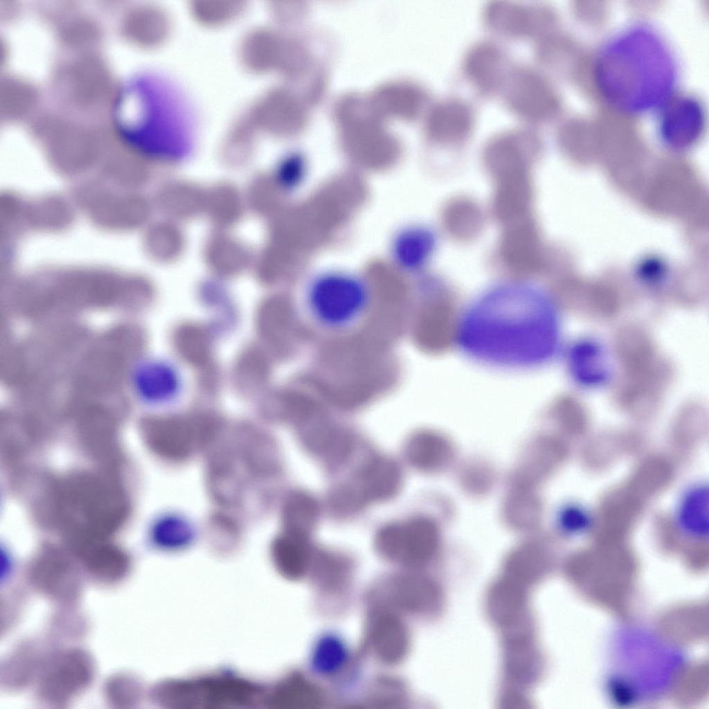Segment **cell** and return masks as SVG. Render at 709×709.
Here are the masks:
<instances>
[{
  "label": "cell",
  "instance_id": "17",
  "mask_svg": "<svg viewBox=\"0 0 709 709\" xmlns=\"http://www.w3.org/2000/svg\"><path fill=\"white\" fill-rule=\"evenodd\" d=\"M405 456L409 463L422 471H436L445 466L452 457L450 443L431 434H419L406 444Z\"/></svg>",
  "mask_w": 709,
  "mask_h": 709
},
{
  "label": "cell",
  "instance_id": "23",
  "mask_svg": "<svg viewBox=\"0 0 709 709\" xmlns=\"http://www.w3.org/2000/svg\"><path fill=\"white\" fill-rule=\"evenodd\" d=\"M330 503L332 510L340 515L354 513L366 503L357 486L350 484L334 490Z\"/></svg>",
  "mask_w": 709,
  "mask_h": 709
},
{
  "label": "cell",
  "instance_id": "3",
  "mask_svg": "<svg viewBox=\"0 0 709 709\" xmlns=\"http://www.w3.org/2000/svg\"><path fill=\"white\" fill-rule=\"evenodd\" d=\"M373 300L369 280L359 273L327 269L310 276L303 301L309 319L329 332H343L368 314Z\"/></svg>",
  "mask_w": 709,
  "mask_h": 709
},
{
  "label": "cell",
  "instance_id": "6",
  "mask_svg": "<svg viewBox=\"0 0 709 709\" xmlns=\"http://www.w3.org/2000/svg\"><path fill=\"white\" fill-rule=\"evenodd\" d=\"M484 19L496 34L514 38L541 39L551 33L557 21L555 12L546 6L508 1L490 2Z\"/></svg>",
  "mask_w": 709,
  "mask_h": 709
},
{
  "label": "cell",
  "instance_id": "22",
  "mask_svg": "<svg viewBox=\"0 0 709 709\" xmlns=\"http://www.w3.org/2000/svg\"><path fill=\"white\" fill-rule=\"evenodd\" d=\"M506 235L504 253L514 266H532L537 258V236L530 225L515 226Z\"/></svg>",
  "mask_w": 709,
  "mask_h": 709
},
{
  "label": "cell",
  "instance_id": "13",
  "mask_svg": "<svg viewBox=\"0 0 709 709\" xmlns=\"http://www.w3.org/2000/svg\"><path fill=\"white\" fill-rule=\"evenodd\" d=\"M431 246V237L426 229L410 225L401 226L390 240L389 258L397 270L409 273L423 265Z\"/></svg>",
  "mask_w": 709,
  "mask_h": 709
},
{
  "label": "cell",
  "instance_id": "26",
  "mask_svg": "<svg viewBox=\"0 0 709 709\" xmlns=\"http://www.w3.org/2000/svg\"><path fill=\"white\" fill-rule=\"evenodd\" d=\"M499 703L505 708H526L529 702L523 695L509 692L503 695Z\"/></svg>",
  "mask_w": 709,
  "mask_h": 709
},
{
  "label": "cell",
  "instance_id": "14",
  "mask_svg": "<svg viewBox=\"0 0 709 709\" xmlns=\"http://www.w3.org/2000/svg\"><path fill=\"white\" fill-rule=\"evenodd\" d=\"M532 634L526 630H508L503 638L504 665L508 676L517 681L537 674L539 654Z\"/></svg>",
  "mask_w": 709,
  "mask_h": 709
},
{
  "label": "cell",
  "instance_id": "12",
  "mask_svg": "<svg viewBox=\"0 0 709 709\" xmlns=\"http://www.w3.org/2000/svg\"><path fill=\"white\" fill-rule=\"evenodd\" d=\"M526 602L527 587L503 575L488 593V614L497 626L514 629L522 620Z\"/></svg>",
  "mask_w": 709,
  "mask_h": 709
},
{
  "label": "cell",
  "instance_id": "21",
  "mask_svg": "<svg viewBox=\"0 0 709 709\" xmlns=\"http://www.w3.org/2000/svg\"><path fill=\"white\" fill-rule=\"evenodd\" d=\"M36 100L34 88L24 80L6 77L2 80L0 91V111L2 118L14 120L26 115Z\"/></svg>",
  "mask_w": 709,
  "mask_h": 709
},
{
  "label": "cell",
  "instance_id": "20",
  "mask_svg": "<svg viewBox=\"0 0 709 709\" xmlns=\"http://www.w3.org/2000/svg\"><path fill=\"white\" fill-rule=\"evenodd\" d=\"M545 564L544 555L537 545L526 544L508 557L503 576L528 587L542 575Z\"/></svg>",
  "mask_w": 709,
  "mask_h": 709
},
{
  "label": "cell",
  "instance_id": "25",
  "mask_svg": "<svg viewBox=\"0 0 709 709\" xmlns=\"http://www.w3.org/2000/svg\"><path fill=\"white\" fill-rule=\"evenodd\" d=\"M561 523L564 530L572 534L583 533L591 526V517L584 508L572 505L564 510Z\"/></svg>",
  "mask_w": 709,
  "mask_h": 709
},
{
  "label": "cell",
  "instance_id": "11",
  "mask_svg": "<svg viewBox=\"0 0 709 709\" xmlns=\"http://www.w3.org/2000/svg\"><path fill=\"white\" fill-rule=\"evenodd\" d=\"M474 125V113L466 102L447 98L439 102L431 113L429 129L437 141L455 144L466 140Z\"/></svg>",
  "mask_w": 709,
  "mask_h": 709
},
{
  "label": "cell",
  "instance_id": "5",
  "mask_svg": "<svg viewBox=\"0 0 709 709\" xmlns=\"http://www.w3.org/2000/svg\"><path fill=\"white\" fill-rule=\"evenodd\" d=\"M440 542L438 527L425 517L413 518L402 523H391L377 533L375 544L384 555L413 564L430 560Z\"/></svg>",
  "mask_w": 709,
  "mask_h": 709
},
{
  "label": "cell",
  "instance_id": "18",
  "mask_svg": "<svg viewBox=\"0 0 709 709\" xmlns=\"http://www.w3.org/2000/svg\"><path fill=\"white\" fill-rule=\"evenodd\" d=\"M319 514L316 500L309 494L295 492L285 502L282 522L285 532L308 540Z\"/></svg>",
  "mask_w": 709,
  "mask_h": 709
},
{
  "label": "cell",
  "instance_id": "4",
  "mask_svg": "<svg viewBox=\"0 0 709 709\" xmlns=\"http://www.w3.org/2000/svg\"><path fill=\"white\" fill-rule=\"evenodd\" d=\"M501 91L509 108L530 123L547 122L561 109L555 87L542 73L529 66L512 67Z\"/></svg>",
  "mask_w": 709,
  "mask_h": 709
},
{
  "label": "cell",
  "instance_id": "9",
  "mask_svg": "<svg viewBox=\"0 0 709 709\" xmlns=\"http://www.w3.org/2000/svg\"><path fill=\"white\" fill-rule=\"evenodd\" d=\"M464 67L467 78L481 93L494 94L501 90L512 66L500 46L481 42L467 52Z\"/></svg>",
  "mask_w": 709,
  "mask_h": 709
},
{
  "label": "cell",
  "instance_id": "15",
  "mask_svg": "<svg viewBox=\"0 0 709 709\" xmlns=\"http://www.w3.org/2000/svg\"><path fill=\"white\" fill-rule=\"evenodd\" d=\"M402 483L398 465L386 457L373 459L364 469L356 485L366 503L382 501L393 496Z\"/></svg>",
  "mask_w": 709,
  "mask_h": 709
},
{
  "label": "cell",
  "instance_id": "19",
  "mask_svg": "<svg viewBox=\"0 0 709 709\" xmlns=\"http://www.w3.org/2000/svg\"><path fill=\"white\" fill-rule=\"evenodd\" d=\"M678 523L691 537H703L708 533V490L702 485L690 489L679 506Z\"/></svg>",
  "mask_w": 709,
  "mask_h": 709
},
{
  "label": "cell",
  "instance_id": "16",
  "mask_svg": "<svg viewBox=\"0 0 709 709\" xmlns=\"http://www.w3.org/2000/svg\"><path fill=\"white\" fill-rule=\"evenodd\" d=\"M168 29L165 15L160 10L142 7L129 12L122 24V33L128 41L140 46H152L164 37Z\"/></svg>",
  "mask_w": 709,
  "mask_h": 709
},
{
  "label": "cell",
  "instance_id": "1",
  "mask_svg": "<svg viewBox=\"0 0 709 709\" xmlns=\"http://www.w3.org/2000/svg\"><path fill=\"white\" fill-rule=\"evenodd\" d=\"M599 97L623 114H642L665 105L678 79L674 57L652 27L635 25L606 42L592 63Z\"/></svg>",
  "mask_w": 709,
  "mask_h": 709
},
{
  "label": "cell",
  "instance_id": "7",
  "mask_svg": "<svg viewBox=\"0 0 709 709\" xmlns=\"http://www.w3.org/2000/svg\"><path fill=\"white\" fill-rule=\"evenodd\" d=\"M61 89L73 105L89 108L101 103L108 96L111 79L103 62L93 56L73 60L62 71Z\"/></svg>",
  "mask_w": 709,
  "mask_h": 709
},
{
  "label": "cell",
  "instance_id": "24",
  "mask_svg": "<svg viewBox=\"0 0 709 709\" xmlns=\"http://www.w3.org/2000/svg\"><path fill=\"white\" fill-rule=\"evenodd\" d=\"M136 687L129 676H120L112 679L107 684V694L114 703L129 705L136 698Z\"/></svg>",
  "mask_w": 709,
  "mask_h": 709
},
{
  "label": "cell",
  "instance_id": "10",
  "mask_svg": "<svg viewBox=\"0 0 709 709\" xmlns=\"http://www.w3.org/2000/svg\"><path fill=\"white\" fill-rule=\"evenodd\" d=\"M704 127L702 105L692 97H681L665 105L659 132L669 143L688 144L699 137Z\"/></svg>",
  "mask_w": 709,
  "mask_h": 709
},
{
  "label": "cell",
  "instance_id": "2",
  "mask_svg": "<svg viewBox=\"0 0 709 709\" xmlns=\"http://www.w3.org/2000/svg\"><path fill=\"white\" fill-rule=\"evenodd\" d=\"M548 323L547 308L535 293L495 292L467 312L460 344L470 354L490 363L530 366L544 355Z\"/></svg>",
  "mask_w": 709,
  "mask_h": 709
},
{
  "label": "cell",
  "instance_id": "8",
  "mask_svg": "<svg viewBox=\"0 0 709 709\" xmlns=\"http://www.w3.org/2000/svg\"><path fill=\"white\" fill-rule=\"evenodd\" d=\"M93 674L90 657L82 651H70L58 658L46 672L40 685L41 693L49 701H66L88 685Z\"/></svg>",
  "mask_w": 709,
  "mask_h": 709
}]
</instances>
